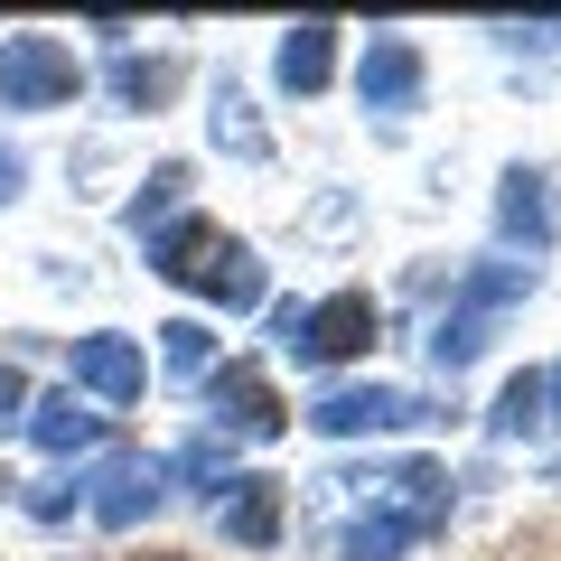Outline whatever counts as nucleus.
<instances>
[{
	"label": "nucleus",
	"mask_w": 561,
	"mask_h": 561,
	"mask_svg": "<svg viewBox=\"0 0 561 561\" xmlns=\"http://www.w3.org/2000/svg\"><path fill=\"white\" fill-rule=\"evenodd\" d=\"M28 515H38V524H57V515H76V486H66V478H47V486H28Z\"/></svg>",
	"instance_id": "20"
},
{
	"label": "nucleus",
	"mask_w": 561,
	"mask_h": 561,
	"mask_svg": "<svg viewBox=\"0 0 561 561\" xmlns=\"http://www.w3.org/2000/svg\"><path fill=\"white\" fill-rule=\"evenodd\" d=\"M179 478H197V486H216V478H225V449H216V440H197V449H179Z\"/></svg>",
	"instance_id": "21"
},
{
	"label": "nucleus",
	"mask_w": 561,
	"mask_h": 561,
	"mask_svg": "<svg viewBox=\"0 0 561 561\" xmlns=\"http://www.w3.org/2000/svg\"><path fill=\"white\" fill-rule=\"evenodd\" d=\"M76 47L66 38H38V28H20V38H0V113H47V103H76Z\"/></svg>",
	"instance_id": "4"
},
{
	"label": "nucleus",
	"mask_w": 561,
	"mask_h": 561,
	"mask_svg": "<svg viewBox=\"0 0 561 561\" xmlns=\"http://www.w3.org/2000/svg\"><path fill=\"white\" fill-rule=\"evenodd\" d=\"M160 356H169V375H206V365H216V337H206L197 319H169L160 328Z\"/></svg>",
	"instance_id": "18"
},
{
	"label": "nucleus",
	"mask_w": 561,
	"mask_h": 561,
	"mask_svg": "<svg viewBox=\"0 0 561 561\" xmlns=\"http://www.w3.org/2000/svg\"><path fill=\"white\" fill-rule=\"evenodd\" d=\"M496 216H505V234H524L534 253L552 243V197H542V169H505V197H496Z\"/></svg>",
	"instance_id": "13"
},
{
	"label": "nucleus",
	"mask_w": 561,
	"mask_h": 561,
	"mask_svg": "<svg viewBox=\"0 0 561 561\" xmlns=\"http://www.w3.org/2000/svg\"><path fill=\"white\" fill-rule=\"evenodd\" d=\"M552 486H561V468H552Z\"/></svg>",
	"instance_id": "25"
},
{
	"label": "nucleus",
	"mask_w": 561,
	"mask_h": 561,
	"mask_svg": "<svg viewBox=\"0 0 561 561\" xmlns=\"http://www.w3.org/2000/svg\"><path fill=\"white\" fill-rule=\"evenodd\" d=\"M20 431L47 449V459H76V449H94V440H103V412H84L76 383H66V393H38V402H28Z\"/></svg>",
	"instance_id": "9"
},
{
	"label": "nucleus",
	"mask_w": 561,
	"mask_h": 561,
	"mask_svg": "<svg viewBox=\"0 0 561 561\" xmlns=\"http://www.w3.org/2000/svg\"><path fill=\"white\" fill-rule=\"evenodd\" d=\"M150 272L179 280V290H206V300L225 309H262V262L243 234H225V225H160L150 234Z\"/></svg>",
	"instance_id": "1"
},
{
	"label": "nucleus",
	"mask_w": 561,
	"mask_h": 561,
	"mask_svg": "<svg viewBox=\"0 0 561 561\" xmlns=\"http://www.w3.org/2000/svg\"><path fill=\"white\" fill-rule=\"evenodd\" d=\"M412 421H431V402L402 393V383H328L319 402H309V431H328V440H365V431H412Z\"/></svg>",
	"instance_id": "5"
},
{
	"label": "nucleus",
	"mask_w": 561,
	"mask_h": 561,
	"mask_svg": "<svg viewBox=\"0 0 561 561\" xmlns=\"http://www.w3.org/2000/svg\"><path fill=\"white\" fill-rule=\"evenodd\" d=\"M542 421H552V393H542V375L524 365V375H515V383L496 393V412H486V431H496V440H524V431H542Z\"/></svg>",
	"instance_id": "14"
},
{
	"label": "nucleus",
	"mask_w": 561,
	"mask_h": 561,
	"mask_svg": "<svg viewBox=\"0 0 561 561\" xmlns=\"http://www.w3.org/2000/svg\"><path fill=\"white\" fill-rule=\"evenodd\" d=\"M272 337H280V356H300V365H346V356L375 346V300H365V290H337V300H280Z\"/></svg>",
	"instance_id": "2"
},
{
	"label": "nucleus",
	"mask_w": 561,
	"mask_h": 561,
	"mask_svg": "<svg viewBox=\"0 0 561 561\" xmlns=\"http://www.w3.org/2000/svg\"><path fill=\"white\" fill-rule=\"evenodd\" d=\"M356 94H365V113H412L421 103V47L412 38H375L365 66H356Z\"/></svg>",
	"instance_id": "7"
},
{
	"label": "nucleus",
	"mask_w": 561,
	"mask_h": 561,
	"mask_svg": "<svg viewBox=\"0 0 561 561\" xmlns=\"http://www.w3.org/2000/svg\"><path fill=\"white\" fill-rule=\"evenodd\" d=\"M20 187H28V160H20V150H10V140H0V206L20 197Z\"/></svg>",
	"instance_id": "22"
},
{
	"label": "nucleus",
	"mask_w": 561,
	"mask_h": 561,
	"mask_svg": "<svg viewBox=\"0 0 561 561\" xmlns=\"http://www.w3.org/2000/svg\"><path fill=\"white\" fill-rule=\"evenodd\" d=\"M515 300H534V262H478V272L459 280V300H449V319H440V337H431V356L459 375V365L486 346V328H496Z\"/></svg>",
	"instance_id": "3"
},
{
	"label": "nucleus",
	"mask_w": 561,
	"mask_h": 561,
	"mask_svg": "<svg viewBox=\"0 0 561 561\" xmlns=\"http://www.w3.org/2000/svg\"><path fill=\"white\" fill-rule=\"evenodd\" d=\"M216 421L234 431V440H272L280 431V393L253 375V365H225L216 375Z\"/></svg>",
	"instance_id": "10"
},
{
	"label": "nucleus",
	"mask_w": 561,
	"mask_h": 561,
	"mask_svg": "<svg viewBox=\"0 0 561 561\" xmlns=\"http://www.w3.org/2000/svg\"><path fill=\"white\" fill-rule=\"evenodd\" d=\"M76 383L94 402H140L150 365H140V346L122 337V328H94V337H76Z\"/></svg>",
	"instance_id": "6"
},
{
	"label": "nucleus",
	"mask_w": 561,
	"mask_h": 561,
	"mask_svg": "<svg viewBox=\"0 0 561 561\" xmlns=\"http://www.w3.org/2000/svg\"><path fill=\"white\" fill-rule=\"evenodd\" d=\"M169 94H179V66L169 57H122L113 66V103H131V113L140 103H169Z\"/></svg>",
	"instance_id": "15"
},
{
	"label": "nucleus",
	"mask_w": 561,
	"mask_h": 561,
	"mask_svg": "<svg viewBox=\"0 0 561 561\" xmlns=\"http://www.w3.org/2000/svg\"><path fill=\"white\" fill-rule=\"evenodd\" d=\"M179 197H187V169L169 160L160 179H150V187L131 197V216H122V225H131V234H150V225H169V216H179Z\"/></svg>",
	"instance_id": "17"
},
{
	"label": "nucleus",
	"mask_w": 561,
	"mask_h": 561,
	"mask_svg": "<svg viewBox=\"0 0 561 561\" xmlns=\"http://www.w3.org/2000/svg\"><path fill=\"white\" fill-rule=\"evenodd\" d=\"M20 421H28V375L0 365V431H20Z\"/></svg>",
	"instance_id": "19"
},
{
	"label": "nucleus",
	"mask_w": 561,
	"mask_h": 561,
	"mask_svg": "<svg viewBox=\"0 0 561 561\" xmlns=\"http://www.w3.org/2000/svg\"><path fill=\"white\" fill-rule=\"evenodd\" d=\"M216 140L234 150V160H262L272 140H262V122H253V103L234 94V84H216Z\"/></svg>",
	"instance_id": "16"
},
{
	"label": "nucleus",
	"mask_w": 561,
	"mask_h": 561,
	"mask_svg": "<svg viewBox=\"0 0 561 561\" xmlns=\"http://www.w3.org/2000/svg\"><path fill=\"white\" fill-rule=\"evenodd\" d=\"M216 524L234 542H280V478H225V496H216Z\"/></svg>",
	"instance_id": "11"
},
{
	"label": "nucleus",
	"mask_w": 561,
	"mask_h": 561,
	"mask_svg": "<svg viewBox=\"0 0 561 561\" xmlns=\"http://www.w3.org/2000/svg\"><path fill=\"white\" fill-rule=\"evenodd\" d=\"M160 478H169L160 459H113V468H103V496H94V515L113 524V534H131V524L150 515V505H160Z\"/></svg>",
	"instance_id": "12"
},
{
	"label": "nucleus",
	"mask_w": 561,
	"mask_h": 561,
	"mask_svg": "<svg viewBox=\"0 0 561 561\" xmlns=\"http://www.w3.org/2000/svg\"><path fill=\"white\" fill-rule=\"evenodd\" d=\"M272 76H280V94H319V84L337 76V28H328V20L280 28V47H272Z\"/></svg>",
	"instance_id": "8"
},
{
	"label": "nucleus",
	"mask_w": 561,
	"mask_h": 561,
	"mask_svg": "<svg viewBox=\"0 0 561 561\" xmlns=\"http://www.w3.org/2000/svg\"><path fill=\"white\" fill-rule=\"evenodd\" d=\"M542 393H552V421H561V365H552V375H542Z\"/></svg>",
	"instance_id": "23"
},
{
	"label": "nucleus",
	"mask_w": 561,
	"mask_h": 561,
	"mask_svg": "<svg viewBox=\"0 0 561 561\" xmlns=\"http://www.w3.org/2000/svg\"><path fill=\"white\" fill-rule=\"evenodd\" d=\"M150 561H187V552H150Z\"/></svg>",
	"instance_id": "24"
}]
</instances>
